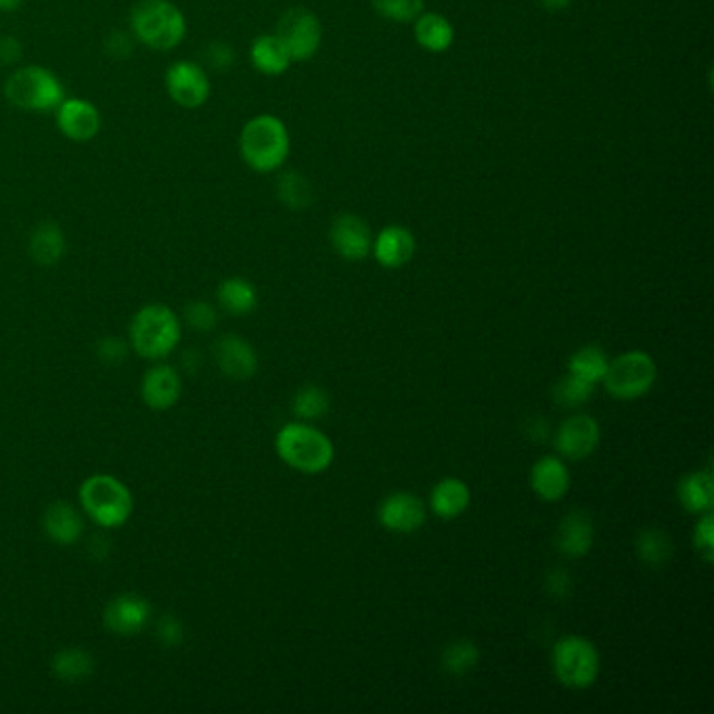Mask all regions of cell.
I'll return each instance as SVG.
<instances>
[{"mask_svg":"<svg viewBox=\"0 0 714 714\" xmlns=\"http://www.w3.org/2000/svg\"><path fill=\"white\" fill-rule=\"evenodd\" d=\"M78 499L82 511L99 529H120L133 516V493L120 477L111 474H95L86 477L80 484Z\"/></svg>","mask_w":714,"mask_h":714,"instance_id":"1","label":"cell"},{"mask_svg":"<svg viewBox=\"0 0 714 714\" xmlns=\"http://www.w3.org/2000/svg\"><path fill=\"white\" fill-rule=\"evenodd\" d=\"M275 449L283 463L302 474H323L336 457L329 436L304 422L283 425L275 438Z\"/></svg>","mask_w":714,"mask_h":714,"instance_id":"2","label":"cell"},{"mask_svg":"<svg viewBox=\"0 0 714 714\" xmlns=\"http://www.w3.org/2000/svg\"><path fill=\"white\" fill-rule=\"evenodd\" d=\"M131 348L147 361H161L183 338V327L177 313L164 304L143 306L129 327Z\"/></svg>","mask_w":714,"mask_h":714,"instance_id":"3","label":"cell"},{"mask_svg":"<svg viewBox=\"0 0 714 714\" xmlns=\"http://www.w3.org/2000/svg\"><path fill=\"white\" fill-rule=\"evenodd\" d=\"M241 158L256 172H273L283 166L290 154V133L286 124L270 113L250 120L239 138Z\"/></svg>","mask_w":714,"mask_h":714,"instance_id":"4","label":"cell"},{"mask_svg":"<svg viewBox=\"0 0 714 714\" xmlns=\"http://www.w3.org/2000/svg\"><path fill=\"white\" fill-rule=\"evenodd\" d=\"M131 24L134 36L156 51L179 47L186 34L185 15L170 0H141L133 9Z\"/></svg>","mask_w":714,"mask_h":714,"instance_id":"5","label":"cell"},{"mask_svg":"<svg viewBox=\"0 0 714 714\" xmlns=\"http://www.w3.org/2000/svg\"><path fill=\"white\" fill-rule=\"evenodd\" d=\"M556 679L568 689H589L600 677L602 658L591 639L566 636L557 639L552 652Z\"/></svg>","mask_w":714,"mask_h":714,"instance_id":"6","label":"cell"},{"mask_svg":"<svg viewBox=\"0 0 714 714\" xmlns=\"http://www.w3.org/2000/svg\"><path fill=\"white\" fill-rule=\"evenodd\" d=\"M656 377L658 367L654 359L643 350H629L609 361L602 384L616 400H637L654 388Z\"/></svg>","mask_w":714,"mask_h":714,"instance_id":"7","label":"cell"},{"mask_svg":"<svg viewBox=\"0 0 714 714\" xmlns=\"http://www.w3.org/2000/svg\"><path fill=\"white\" fill-rule=\"evenodd\" d=\"M4 97L22 109L53 111L63 104L65 90L53 72L40 65H29L7 80Z\"/></svg>","mask_w":714,"mask_h":714,"instance_id":"8","label":"cell"},{"mask_svg":"<svg viewBox=\"0 0 714 714\" xmlns=\"http://www.w3.org/2000/svg\"><path fill=\"white\" fill-rule=\"evenodd\" d=\"M275 36L288 49L291 61H306L317 53L320 38H323V29H320V22L313 11H308L304 7H295L288 13H283V17L277 24Z\"/></svg>","mask_w":714,"mask_h":714,"instance_id":"9","label":"cell"},{"mask_svg":"<svg viewBox=\"0 0 714 714\" xmlns=\"http://www.w3.org/2000/svg\"><path fill=\"white\" fill-rule=\"evenodd\" d=\"M602 443L600 422L586 413H577L557 427L556 450L568 461L591 457Z\"/></svg>","mask_w":714,"mask_h":714,"instance_id":"10","label":"cell"},{"mask_svg":"<svg viewBox=\"0 0 714 714\" xmlns=\"http://www.w3.org/2000/svg\"><path fill=\"white\" fill-rule=\"evenodd\" d=\"M379 524L397 534H413L422 529L427 518L425 503L409 491L390 493L377 509Z\"/></svg>","mask_w":714,"mask_h":714,"instance_id":"11","label":"cell"},{"mask_svg":"<svg viewBox=\"0 0 714 714\" xmlns=\"http://www.w3.org/2000/svg\"><path fill=\"white\" fill-rule=\"evenodd\" d=\"M166 86L170 97L186 109L202 107L210 97V80L193 61L174 63L166 74Z\"/></svg>","mask_w":714,"mask_h":714,"instance_id":"12","label":"cell"},{"mask_svg":"<svg viewBox=\"0 0 714 714\" xmlns=\"http://www.w3.org/2000/svg\"><path fill=\"white\" fill-rule=\"evenodd\" d=\"M152 620V604L133 593L113 597L104 609V622L113 636H138Z\"/></svg>","mask_w":714,"mask_h":714,"instance_id":"13","label":"cell"},{"mask_svg":"<svg viewBox=\"0 0 714 714\" xmlns=\"http://www.w3.org/2000/svg\"><path fill=\"white\" fill-rule=\"evenodd\" d=\"M329 239H331L334 250L348 263L365 261L371 254L373 235H371L370 225L356 214H340L331 222Z\"/></svg>","mask_w":714,"mask_h":714,"instance_id":"14","label":"cell"},{"mask_svg":"<svg viewBox=\"0 0 714 714\" xmlns=\"http://www.w3.org/2000/svg\"><path fill=\"white\" fill-rule=\"evenodd\" d=\"M214 359L218 370L233 382H245L258 371V354L254 346L235 334H227L216 340Z\"/></svg>","mask_w":714,"mask_h":714,"instance_id":"15","label":"cell"},{"mask_svg":"<svg viewBox=\"0 0 714 714\" xmlns=\"http://www.w3.org/2000/svg\"><path fill=\"white\" fill-rule=\"evenodd\" d=\"M183 395V379L179 371L170 365H154L143 375L141 397L154 411L172 409Z\"/></svg>","mask_w":714,"mask_h":714,"instance_id":"16","label":"cell"},{"mask_svg":"<svg viewBox=\"0 0 714 714\" xmlns=\"http://www.w3.org/2000/svg\"><path fill=\"white\" fill-rule=\"evenodd\" d=\"M57 124L68 138L84 143L101 131V113L84 99H63L57 107Z\"/></svg>","mask_w":714,"mask_h":714,"instance_id":"17","label":"cell"},{"mask_svg":"<svg viewBox=\"0 0 714 714\" xmlns=\"http://www.w3.org/2000/svg\"><path fill=\"white\" fill-rule=\"evenodd\" d=\"M530 486L541 501H561L570 491V470L559 457H541L530 470Z\"/></svg>","mask_w":714,"mask_h":714,"instance_id":"18","label":"cell"},{"mask_svg":"<svg viewBox=\"0 0 714 714\" xmlns=\"http://www.w3.org/2000/svg\"><path fill=\"white\" fill-rule=\"evenodd\" d=\"M595 543V524L586 511H570L557 527L556 547L564 557H584Z\"/></svg>","mask_w":714,"mask_h":714,"instance_id":"19","label":"cell"},{"mask_svg":"<svg viewBox=\"0 0 714 714\" xmlns=\"http://www.w3.org/2000/svg\"><path fill=\"white\" fill-rule=\"evenodd\" d=\"M415 238L407 227L390 225L373 239L371 252L384 268H400L415 256Z\"/></svg>","mask_w":714,"mask_h":714,"instance_id":"20","label":"cell"},{"mask_svg":"<svg viewBox=\"0 0 714 714\" xmlns=\"http://www.w3.org/2000/svg\"><path fill=\"white\" fill-rule=\"evenodd\" d=\"M45 534L57 545H74L84 534V520L74 505L57 501L47 507L43 518Z\"/></svg>","mask_w":714,"mask_h":714,"instance_id":"21","label":"cell"},{"mask_svg":"<svg viewBox=\"0 0 714 714\" xmlns=\"http://www.w3.org/2000/svg\"><path fill=\"white\" fill-rule=\"evenodd\" d=\"M470 486L459 477H443L429 495V509L440 520H455L470 507Z\"/></svg>","mask_w":714,"mask_h":714,"instance_id":"22","label":"cell"},{"mask_svg":"<svg viewBox=\"0 0 714 714\" xmlns=\"http://www.w3.org/2000/svg\"><path fill=\"white\" fill-rule=\"evenodd\" d=\"M677 497H679L681 507L689 513L702 516L706 511H713V472L700 470V472H691L688 476L681 477L677 484Z\"/></svg>","mask_w":714,"mask_h":714,"instance_id":"23","label":"cell"},{"mask_svg":"<svg viewBox=\"0 0 714 714\" xmlns=\"http://www.w3.org/2000/svg\"><path fill=\"white\" fill-rule=\"evenodd\" d=\"M216 295H218L220 308L233 317H247L258 306V291L247 279H241V277L225 279L218 286Z\"/></svg>","mask_w":714,"mask_h":714,"instance_id":"24","label":"cell"},{"mask_svg":"<svg viewBox=\"0 0 714 714\" xmlns=\"http://www.w3.org/2000/svg\"><path fill=\"white\" fill-rule=\"evenodd\" d=\"M415 38L420 47L429 53H445L455 40V29L440 13H422L415 20Z\"/></svg>","mask_w":714,"mask_h":714,"instance_id":"25","label":"cell"},{"mask_svg":"<svg viewBox=\"0 0 714 714\" xmlns=\"http://www.w3.org/2000/svg\"><path fill=\"white\" fill-rule=\"evenodd\" d=\"M252 63L261 74L279 76L290 68L291 57L275 34H265L252 45Z\"/></svg>","mask_w":714,"mask_h":714,"instance_id":"26","label":"cell"},{"mask_svg":"<svg viewBox=\"0 0 714 714\" xmlns=\"http://www.w3.org/2000/svg\"><path fill=\"white\" fill-rule=\"evenodd\" d=\"M65 252V238L55 222H43L29 238V256L36 265L53 266Z\"/></svg>","mask_w":714,"mask_h":714,"instance_id":"27","label":"cell"},{"mask_svg":"<svg viewBox=\"0 0 714 714\" xmlns=\"http://www.w3.org/2000/svg\"><path fill=\"white\" fill-rule=\"evenodd\" d=\"M55 677L63 683H82L95 670V658L90 652L80 648L59 650L51 661Z\"/></svg>","mask_w":714,"mask_h":714,"instance_id":"28","label":"cell"},{"mask_svg":"<svg viewBox=\"0 0 714 714\" xmlns=\"http://www.w3.org/2000/svg\"><path fill=\"white\" fill-rule=\"evenodd\" d=\"M637 557L650 566V568H662L670 561L675 554V545L670 534L664 529H643L639 530L636 538Z\"/></svg>","mask_w":714,"mask_h":714,"instance_id":"29","label":"cell"},{"mask_svg":"<svg viewBox=\"0 0 714 714\" xmlns=\"http://www.w3.org/2000/svg\"><path fill=\"white\" fill-rule=\"evenodd\" d=\"M608 354L600 346L589 344L579 348L570 361H568V373L586 379L591 384H602L606 371H608Z\"/></svg>","mask_w":714,"mask_h":714,"instance_id":"30","label":"cell"},{"mask_svg":"<svg viewBox=\"0 0 714 714\" xmlns=\"http://www.w3.org/2000/svg\"><path fill=\"white\" fill-rule=\"evenodd\" d=\"M477 661H480V650H477L476 643L470 639L452 641L443 650V656H440L443 670L452 677L468 675L470 670L476 668Z\"/></svg>","mask_w":714,"mask_h":714,"instance_id":"31","label":"cell"},{"mask_svg":"<svg viewBox=\"0 0 714 714\" xmlns=\"http://www.w3.org/2000/svg\"><path fill=\"white\" fill-rule=\"evenodd\" d=\"M329 404H331V400L323 388L304 386L295 392L291 409H293L295 417H300L302 422H315L329 411Z\"/></svg>","mask_w":714,"mask_h":714,"instance_id":"32","label":"cell"},{"mask_svg":"<svg viewBox=\"0 0 714 714\" xmlns=\"http://www.w3.org/2000/svg\"><path fill=\"white\" fill-rule=\"evenodd\" d=\"M593 392H595V384L568 373L554 386V400L564 409H577L589 402Z\"/></svg>","mask_w":714,"mask_h":714,"instance_id":"33","label":"cell"},{"mask_svg":"<svg viewBox=\"0 0 714 714\" xmlns=\"http://www.w3.org/2000/svg\"><path fill=\"white\" fill-rule=\"evenodd\" d=\"M277 193H279V199L288 208H291V210L308 208L311 202H313L311 183L302 174H298V172H286V174H281V179L277 183Z\"/></svg>","mask_w":714,"mask_h":714,"instance_id":"34","label":"cell"},{"mask_svg":"<svg viewBox=\"0 0 714 714\" xmlns=\"http://www.w3.org/2000/svg\"><path fill=\"white\" fill-rule=\"evenodd\" d=\"M377 15L388 22L411 24L424 13V0H371Z\"/></svg>","mask_w":714,"mask_h":714,"instance_id":"35","label":"cell"},{"mask_svg":"<svg viewBox=\"0 0 714 714\" xmlns=\"http://www.w3.org/2000/svg\"><path fill=\"white\" fill-rule=\"evenodd\" d=\"M185 320L191 329H195L199 334H208L218 325V311L210 302L197 300V302L186 304Z\"/></svg>","mask_w":714,"mask_h":714,"instance_id":"36","label":"cell"},{"mask_svg":"<svg viewBox=\"0 0 714 714\" xmlns=\"http://www.w3.org/2000/svg\"><path fill=\"white\" fill-rule=\"evenodd\" d=\"M693 547L704 561L714 559V522L713 513L706 511L700 516L695 529H693Z\"/></svg>","mask_w":714,"mask_h":714,"instance_id":"37","label":"cell"},{"mask_svg":"<svg viewBox=\"0 0 714 714\" xmlns=\"http://www.w3.org/2000/svg\"><path fill=\"white\" fill-rule=\"evenodd\" d=\"M129 356V344L120 338H104L97 344V359L106 365H122Z\"/></svg>","mask_w":714,"mask_h":714,"instance_id":"38","label":"cell"},{"mask_svg":"<svg viewBox=\"0 0 714 714\" xmlns=\"http://www.w3.org/2000/svg\"><path fill=\"white\" fill-rule=\"evenodd\" d=\"M158 639L161 641V645H166V648H177V645H181L185 641V629L174 616L166 614V616L159 618Z\"/></svg>","mask_w":714,"mask_h":714,"instance_id":"39","label":"cell"},{"mask_svg":"<svg viewBox=\"0 0 714 714\" xmlns=\"http://www.w3.org/2000/svg\"><path fill=\"white\" fill-rule=\"evenodd\" d=\"M570 586H572V579H570L568 570L556 568V570L549 572V577H547V591L554 597H566L570 593Z\"/></svg>","mask_w":714,"mask_h":714,"instance_id":"40","label":"cell"},{"mask_svg":"<svg viewBox=\"0 0 714 714\" xmlns=\"http://www.w3.org/2000/svg\"><path fill=\"white\" fill-rule=\"evenodd\" d=\"M206 57H208L210 65L216 68V70H225V68H229V65L233 63V59H235L233 49H231L229 45H225V43H214L213 47L208 49Z\"/></svg>","mask_w":714,"mask_h":714,"instance_id":"41","label":"cell"},{"mask_svg":"<svg viewBox=\"0 0 714 714\" xmlns=\"http://www.w3.org/2000/svg\"><path fill=\"white\" fill-rule=\"evenodd\" d=\"M20 55H22V47H20V43L15 38H4L0 43V57H2V61L13 63L15 59H20Z\"/></svg>","mask_w":714,"mask_h":714,"instance_id":"42","label":"cell"},{"mask_svg":"<svg viewBox=\"0 0 714 714\" xmlns=\"http://www.w3.org/2000/svg\"><path fill=\"white\" fill-rule=\"evenodd\" d=\"M24 0H0V11H17Z\"/></svg>","mask_w":714,"mask_h":714,"instance_id":"43","label":"cell"},{"mask_svg":"<svg viewBox=\"0 0 714 714\" xmlns=\"http://www.w3.org/2000/svg\"><path fill=\"white\" fill-rule=\"evenodd\" d=\"M570 2L572 0H541V4L547 9H566Z\"/></svg>","mask_w":714,"mask_h":714,"instance_id":"44","label":"cell"}]
</instances>
